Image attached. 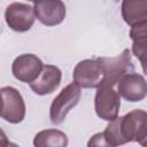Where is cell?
Returning <instances> with one entry per match:
<instances>
[{
    "label": "cell",
    "mask_w": 147,
    "mask_h": 147,
    "mask_svg": "<svg viewBox=\"0 0 147 147\" xmlns=\"http://www.w3.org/2000/svg\"><path fill=\"white\" fill-rule=\"evenodd\" d=\"M98 60L100 61L105 74L103 84L115 86L124 76L132 74L134 70L131 52L129 48H124L119 55L111 57H98Z\"/></svg>",
    "instance_id": "1"
},
{
    "label": "cell",
    "mask_w": 147,
    "mask_h": 147,
    "mask_svg": "<svg viewBox=\"0 0 147 147\" xmlns=\"http://www.w3.org/2000/svg\"><path fill=\"white\" fill-rule=\"evenodd\" d=\"M82 96L80 87L74 82L67 85L61 92L54 98L49 108L51 122L55 125H60L67 117L68 113L78 105Z\"/></svg>",
    "instance_id": "2"
},
{
    "label": "cell",
    "mask_w": 147,
    "mask_h": 147,
    "mask_svg": "<svg viewBox=\"0 0 147 147\" xmlns=\"http://www.w3.org/2000/svg\"><path fill=\"white\" fill-rule=\"evenodd\" d=\"M121 98L113 85L102 84L96 88L94 96V110L99 118L111 122L118 117Z\"/></svg>",
    "instance_id": "3"
},
{
    "label": "cell",
    "mask_w": 147,
    "mask_h": 147,
    "mask_svg": "<svg viewBox=\"0 0 147 147\" xmlns=\"http://www.w3.org/2000/svg\"><path fill=\"white\" fill-rule=\"evenodd\" d=\"M72 79L80 88L100 87L105 82V74L98 57L79 61L74 68Z\"/></svg>",
    "instance_id": "4"
},
{
    "label": "cell",
    "mask_w": 147,
    "mask_h": 147,
    "mask_svg": "<svg viewBox=\"0 0 147 147\" xmlns=\"http://www.w3.org/2000/svg\"><path fill=\"white\" fill-rule=\"evenodd\" d=\"M119 126L125 144L141 142L147 137V111L134 109L119 116Z\"/></svg>",
    "instance_id": "5"
},
{
    "label": "cell",
    "mask_w": 147,
    "mask_h": 147,
    "mask_svg": "<svg viewBox=\"0 0 147 147\" xmlns=\"http://www.w3.org/2000/svg\"><path fill=\"white\" fill-rule=\"evenodd\" d=\"M1 92V117L8 123L18 124L25 117V102L22 94L13 86H3Z\"/></svg>",
    "instance_id": "6"
},
{
    "label": "cell",
    "mask_w": 147,
    "mask_h": 147,
    "mask_svg": "<svg viewBox=\"0 0 147 147\" xmlns=\"http://www.w3.org/2000/svg\"><path fill=\"white\" fill-rule=\"evenodd\" d=\"M7 25L15 32L29 31L36 21L33 6L24 2L9 3L5 10Z\"/></svg>",
    "instance_id": "7"
},
{
    "label": "cell",
    "mask_w": 147,
    "mask_h": 147,
    "mask_svg": "<svg viewBox=\"0 0 147 147\" xmlns=\"http://www.w3.org/2000/svg\"><path fill=\"white\" fill-rule=\"evenodd\" d=\"M44 65L45 64L37 55L30 53L22 54L13 61L11 74L17 80L30 85L39 77Z\"/></svg>",
    "instance_id": "8"
},
{
    "label": "cell",
    "mask_w": 147,
    "mask_h": 147,
    "mask_svg": "<svg viewBox=\"0 0 147 147\" xmlns=\"http://www.w3.org/2000/svg\"><path fill=\"white\" fill-rule=\"evenodd\" d=\"M33 10L36 18L46 26H55L61 24L67 15L65 5L60 0L34 1Z\"/></svg>",
    "instance_id": "9"
},
{
    "label": "cell",
    "mask_w": 147,
    "mask_h": 147,
    "mask_svg": "<svg viewBox=\"0 0 147 147\" xmlns=\"http://www.w3.org/2000/svg\"><path fill=\"white\" fill-rule=\"evenodd\" d=\"M117 92L129 102H139L147 96V82L139 74H129L118 82Z\"/></svg>",
    "instance_id": "10"
},
{
    "label": "cell",
    "mask_w": 147,
    "mask_h": 147,
    "mask_svg": "<svg viewBox=\"0 0 147 147\" xmlns=\"http://www.w3.org/2000/svg\"><path fill=\"white\" fill-rule=\"evenodd\" d=\"M62 71L53 64H45L39 77L30 84V88L37 95H46L53 93L61 84Z\"/></svg>",
    "instance_id": "11"
},
{
    "label": "cell",
    "mask_w": 147,
    "mask_h": 147,
    "mask_svg": "<svg viewBox=\"0 0 147 147\" xmlns=\"http://www.w3.org/2000/svg\"><path fill=\"white\" fill-rule=\"evenodd\" d=\"M132 53L139 60L144 74L147 76V22L136 24L130 29Z\"/></svg>",
    "instance_id": "12"
},
{
    "label": "cell",
    "mask_w": 147,
    "mask_h": 147,
    "mask_svg": "<svg viewBox=\"0 0 147 147\" xmlns=\"http://www.w3.org/2000/svg\"><path fill=\"white\" fill-rule=\"evenodd\" d=\"M121 13L124 22L130 26L147 22V0H124Z\"/></svg>",
    "instance_id": "13"
},
{
    "label": "cell",
    "mask_w": 147,
    "mask_h": 147,
    "mask_svg": "<svg viewBox=\"0 0 147 147\" xmlns=\"http://www.w3.org/2000/svg\"><path fill=\"white\" fill-rule=\"evenodd\" d=\"M68 136L57 129L42 130L33 138L34 147H68Z\"/></svg>",
    "instance_id": "14"
},
{
    "label": "cell",
    "mask_w": 147,
    "mask_h": 147,
    "mask_svg": "<svg viewBox=\"0 0 147 147\" xmlns=\"http://www.w3.org/2000/svg\"><path fill=\"white\" fill-rule=\"evenodd\" d=\"M87 147H115L106 138L103 131L93 134L87 141Z\"/></svg>",
    "instance_id": "15"
},
{
    "label": "cell",
    "mask_w": 147,
    "mask_h": 147,
    "mask_svg": "<svg viewBox=\"0 0 147 147\" xmlns=\"http://www.w3.org/2000/svg\"><path fill=\"white\" fill-rule=\"evenodd\" d=\"M0 147H20V146L14 144V142L8 141L6 136H5V133L2 132V137H1V141H0Z\"/></svg>",
    "instance_id": "16"
},
{
    "label": "cell",
    "mask_w": 147,
    "mask_h": 147,
    "mask_svg": "<svg viewBox=\"0 0 147 147\" xmlns=\"http://www.w3.org/2000/svg\"><path fill=\"white\" fill-rule=\"evenodd\" d=\"M140 146H141V147H147V137L140 142Z\"/></svg>",
    "instance_id": "17"
}]
</instances>
